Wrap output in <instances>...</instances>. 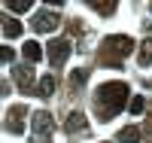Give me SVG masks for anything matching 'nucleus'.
Listing matches in <instances>:
<instances>
[{"label":"nucleus","mask_w":152,"mask_h":143,"mask_svg":"<svg viewBox=\"0 0 152 143\" xmlns=\"http://www.w3.org/2000/svg\"><path fill=\"white\" fill-rule=\"evenodd\" d=\"M128 92H131V88L125 82H104L94 92V107H97V113H100L104 122H110L113 116L128 103Z\"/></svg>","instance_id":"f257e3e1"},{"label":"nucleus","mask_w":152,"mask_h":143,"mask_svg":"<svg viewBox=\"0 0 152 143\" xmlns=\"http://www.w3.org/2000/svg\"><path fill=\"white\" fill-rule=\"evenodd\" d=\"M134 52V40L131 37H125V34H113L104 40V46H100V64L104 67H122V61L128 58Z\"/></svg>","instance_id":"f03ea898"},{"label":"nucleus","mask_w":152,"mask_h":143,"mask_svg":"<svg viewBox=\"0 0 152 143\" xmlns=\"http://www.w3.org/2000/svg\"><path fill=\"white\" fill-rule=\"evenodd\" d=\"M31 131H34V140H37V143H49V137H52V131H55L52 113L37 110V113L31 116Z\"/></svg>","instance_id":"7ed1b4c3"},{"label":"nucleus","mask_w":152,"mask_h":143,"mask_svg":"<svg viewBox=\"0 0 152 143\" xmlns=\"http://www.w3.org/2000/svg\"><path fill=\"white\" fill-rule=\"evenodd\" d=\"M70 52H73L70 40H52L49 43V64H52V67H61V64L70 58Z\"/></svg>","instance_id":"20e7f679"},{"label":"nucleus","mask_w":152,"mask_h":143,"mask_svg":"<svg viewBox=\"0 0 152 143\" xmlns=\"http://www.w3.org/2000/svg\"><path fill=\"white\" fill-rule=\"evenodd\" d=\"M24 116H28V107H24V103L9 107V110H6V131H12V134H24Z\"/></svg>","instance_id":"39448f33"},{"label":"nucleus","mask_w":152,"mask_h":143,"mask_svg":"<svg viewBox=\"0 0 152 143\" xmlns=\"http://www.w3.org/2000/svg\"><path fill=\"white\" fill-rule=\"evenodd\" d=\"M34 31L37 34H52L55 28H58V24H61V18L55 15V12H49V9H43V12H37V15H34Z\"/></svg>","instance_id":"423d86ee"},{"label":"nucleus","mask_w":152,"mask_h":143,"mask_svg":"<svg viewBox=\"0 0 152 143\" xmlns=\"http://www.w3.org/2000/svg\"><path fill=\"white\" fill-rule=\"evenodd\" d=\"M64 131H67V134H85V131H88L85 116H82V113H70L67 122H64Z\"/></svg>","instance_id":"0eeeda50"},{"label":"nucleus","mask_w":152,"mask_h":143,"mask_svg":"<svg viewBox=\"0 0 152 143\" xmlns=\"http://www.w3.org/2000/svg\"><path fill=\"white\" fill-rule=\"evenodd\" d=\"M12 79L21 85V92H31V82H34V70L31 67H15L12 70Z\"/></svg>","instance_id":"6e6552de"},{"label":"nucleus","mask_w":152,"mask_h":143,"mask_svg":"<svg viewBox=\"0 0 152 143\" xmlns=\"http://www.w3.org/2000/svg\"><path fill=\"white\" fill-rule=\"evenodd\" d=\"M34 95H40V98H52L55 95V76H43L40 82H37V92Z\"/></svg>","instance_id":"1a4fd4ad"},{"label":"nucleus","mask_w":152,"mask_h":143,"mask_svg":"<svg viewBox=\"0 0 152 143\" xmlns=\"http://www.w3.org/2000/svg\"><path fill=\"white\" fill-rule=\"evenodd\" d=\"M119 140H122V143H140V128H134V125L122 128V131H119Z\"/></svg>","instance_id":"9d476101"},{"label":"nucleus","mask_w":152,"mask_h":143,"mask_svg":"<svg viewBox=\"0 0 152 143\" xmlns=\"http://www.w3.org/2000/svg\"><path fill=\"white\" fill-rule=\"evenodd\" d=\"M21 55L28 58V61H40V58H43V49H40V43H24Z\"/></svg>","instance_id":"9b49d317"},{"label":"nucleus","mask_w":152,"mask_h":143,"mask_svg":"<svg viewBox=\"0 0 152 143\" xmlns=\"http://www.w3.org/2000/svg\"><path fill=\"white\" fill-rule=\"evenodd\" d=\"M3 34L9 37V40H15V37L21 34V21H15V18H3Z\"/></svg>","instance_id":"f8f14e48"},{"label":"nucleus","mask_w":152,"mask_h":143,"mask_svg":"<svg viewBox=\"0 0 152 143\" xmlns=\"http://www.w3.org/2000/svg\"><path fill=\"white\" fill-rule=\"evenodd\" d=\"M140 64H143V67L152 64V40H146V43L140 46Z\"/></svg>","instance_id":"ddd939ff"},{"label":"nucleus","mask_w":152,"mask_h":143,"mask_svg":"<svg viewBox=\"0 0 152 143\" xmlns=\"http://www.w3.org/2000/svg\"><path fill=\"white\" fill-rule=\"evenodd\" d=\"M6 6L12 12H28L31 9V0H6Z\"/></svg>","instance_id":"4468645a"},{"label":"nucleus","mask_w":152,"mask_h":143,"mask_svg":"<svg viewBox=\"0 0 152 143\" xmlns=\"http://www.w3.org/2000/svg\"><path fill=\"white\" fill-rule=\"evenodd\" d=\"M128 110H131L134 116H140V113L146 110V100H143L140 95H137V98H131V103H128Z\"/></svg>","instance_id":"2eb2a0df"},{"label":"nucleus","mask_w":152,"mask_h":143,"mask_svg":"<svg viewBox=\"0 0 152 143\" xmlns=\"http://www.w3.org/2000/svg\"><path fill=\"white\" fill-rule=\"evenodd\" d=\"M88 79V70H73V76H70V85H82Z\"/></svg>","instance_id":"dca6fc26"},{"label":"nucleus","mask_w":152,"mask_h":143,"mask_svg":"<svg viewBox=\"0 0 152 143\" xmlns=\"http://www.w3.org/2000/svg\"><path fill=\"white\" fill-rule=\"evenodd\" d=\"M97 12H104V15H113V12H116V3H113V0H110V3H91Z\"/></svg>","instance_id":"f3484780"},{"label":"nucleus","mask_w":152,"mask_h":143,"mask_svg":"<svg viewBox=\"0 0 152 143\" xmlns=\"http://www.w3.org/2000/svg\"><path fill=\"white\" fill-rule=\"evenodd\" d=\"M0 58H3V61H6V64H9V61H12V49H9V46H6V49H3V52H0Z\"/></svg>","instance_id":"a211bd4d"},{"label":"nucleus","mask_w":152,"mask_h":143,"mask_svg":"<svg viewBox=\"0 0 152 143\" xmlns=\"http://www.w3.org/2000/svg\"><path fill=\"white\" fill-rule=\"evenodd\" d=\"M146 134H149V143H152V113H149V119H146Z\"/></svg>","instance_id":"6ab92c4d"}]
</instances>
